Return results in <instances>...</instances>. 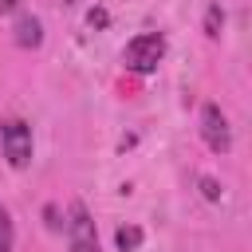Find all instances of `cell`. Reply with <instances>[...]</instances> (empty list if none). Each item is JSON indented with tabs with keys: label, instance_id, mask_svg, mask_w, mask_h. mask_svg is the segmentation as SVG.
<instances>
[{
	"label": "cell",
	"instance_id": "6da1fadb",
	"mask_svg": "<svg viewBox=\"0 0 252 252\" xmlns=\"http://www.w3.org/2000/svg\"><path fill=\"white\" fill-rule=\"evenodd\" d=\"M165 59V35L158 32H146V35H134L122 51V63L134 71V75H150L158 63Z\"/></svg>",
	"mask_w": 252,
	"mask_h": 252
},
{
	"label": "cell",
	"instance_id": "7a4b0ae2",
	"mask_svg": "<svg viewBox=\"0 0 252 252\" xmlns=\"http://www.w3.org/2000/svg\"><path fill=\"white\" fill-rule=\"evenodd\" d=\"M0 142H4V158L12 169H24L32 161V126L24 118H8L0 126Z\"/></svg>",
	"mask_w": 252,
	"mask_h": 252
},
{
	"label": "cell",
	"instance_id": "3957f363",
	"mask_svg": "<svg viewBox=\"0 0 252 252\" xmlns=\"http://www.w3.org/2000/svg\"><path fill=\"white\" fill-rule=\"evenodd\" d=\"M201 138H205V146L213 154H228V146H232L228 118H224V110L217 102H205V110H201Z\"/></svg>",
	"mask_w": 252,
	"mask_h": 252
},
{
	"label": "cell",
	"instance_id": "277c9868",
	"mask_svg": "<svg viewBox=\"0 0 252 252\" xmlns=\"http://www.w3.org/2000/svg\"><path fill=\"white\" fill-rule=\"evenodd\" d=\"M67 232H71V252H98L94 220H91V213H87V205H83V201H75V205H71Z\"/></svg>",
	"mask_w": 252,
	"mask_h": 252
},
{
	"label": "cell",
	"instance_id": "5b68a950",
	"mask_svg": "<svg viewBox=\"0 0 252 252\" xmlns=\"http://www.w3.org/2000/svg\"><path fill=\"white\" fill-rule=\"evenodd\" d=\"M16 43L20 47H39L43 43V24L35 16H20L16 20Z\"/></svg>",
	"mask_w": 252,
	"mask_h": 252
},
{
	"label": "cell",
	"instance_id": "8992f818",
	"mask_svg": "<svg viewBox=\"0 0 252 252\" xmlns=\"http://www.w3.org/2000/svg\"><path fill=\"white\" fill-rule=\"evenodd\" d=\"M114 244H118V252H134V248L142 244V228H138V224H122V228L114 232Z\"/></svg>",
	"mask_w": 252,
	"mask_h": 252
},
{
	"label": "cell",
	"instance_id": "52a82bcc",
	"mask_svg": "<svg viewBox=\"0 0 252 252\" xmlns=\"http://www.w3.org/2000/svg\"><path fill=\"white\" fill-rule=\"evenodd\" d=\"M220 28H224V12H220V4H213V8L205 12V35H209V39H217V35H220Z\"/></svg>",
	"mask_w": 252,
	"mask_h": 252
},
{
	"label": "cell",
	"instance_id": "ba28073f",
	"mask_svg": "<svg viewBox=\"0 0 252 252\" xmlns=\"http://www.w3.org/2000/svg\"><path fill=\"white\" fill-rule=\"evenodd\" d=\"M12 244H16V236H12V217H8V209L0 205V252H12Z\"/></svg>",
	"mask_w": 252,
	"mask_h": 252
},
{
	"label": "cell",
	"instance_id": "9c48e42d",
	"mask_svg": "<svg viewBox=\"0 0 252 252\" xmlns=\"http://www.w3.org/2000/svg\"><path fill=\"white\" fill-rule=\"evenodd\" d=\"M87 24H91V28H106V24H110V16H106L102 8H91V12H87Z\"/></svg>",
	"mask_w": 252,
	"mask_h": 252
},
{
	"label": "cell",
	"instance_id": "30bf717a",
	"mask_svg": "<svg viewBox=\"0 0 252 252\" xmlns=\"http://www.w3.org/2000/svg\"><path fill=\"white\" fill-rule=\"evenodd\" d=\"M201 193H205L209 201H220V185H217L213 177H201Z\"/></svg>",
	"mask_w": 252,
	"mask_h": 252
},
{
	"label": "cell",
	"instance_id": "8fae6325",
	"mask_svg": "<svg viewBox=\"0 0 252 252\" xmlns=\"http://www.w3.org/2000/svg\"><path fill=\"white\" fill-rule=\"evenodd\" d=\"M43 220H47V228H59V224H63V220H59V209H55V205H47V209H43Z\"/></svg>",
	"mask_w": 252,
	"mask_h": 252
},
{
	"label": "cell",
	"instance_id": "7c38bea8",
	"mask_svg": "<svg viewBox=\"0 0 252 252\" xmlns=\"http://www.w3.org/2000/svg\"><path fill=\"white\" fill-rule=\"evenodd\" d=\"M20 8V0H0V12H16Z\"/></svg>",
	"mask_w": 252,
	"mask_h": 252
}]
</instances>
